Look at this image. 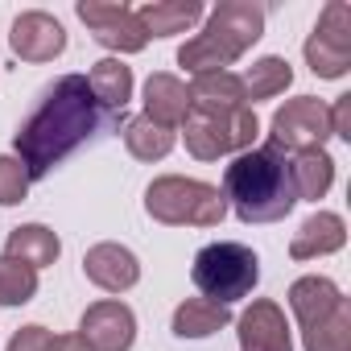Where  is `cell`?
<instances>
[{"label": "cell", "instance_id": "cell-1", "mask_svg": "<svg viewBox=\"0 0 351 351\" xmlns=\"http://www.w3.org/2000/svg\"><path fill=\"white\" fill-rule=\"evenodd\" d=\"M104 124L99 104L87 87V75H62L38 112L17 128V161L29 169V178H42L54 165H62L83 141L95 136Z\"/></svg>", "mask_w": 351, "mask_h": 351}, {"label": "cell", "instance_id": "cell-2", "mask_svg": "<svg viewBox=\"0 0 351 351\" xmlns=\"http://www.w3.org/2000/svg\"><path fill=\"white\" fill-rule=\"evenodd\" d=\"M223 199L236 207L244 223H277L293 211L298 191H293V173L289 157L273 145L265 149H244L223 173Z\"/></svg>", "mask_w": 351, "mask_h": 351}, {"label": "cell", "instance_id": "cell-3", "mask_svg": "<svg viewBox=\"0 0 351 351\" xmlns=\"http://www.w3.org/2000/svg\"><path fill=\"white\" fill-rule=\"evenodd\" d=\"M289 306L298 314L306 351H351V306L335 281L298 277L289 285Z\"/></svg>", "mask_w": 351, "mask_h": 351}, {"label": "cell", "instance_id": "cell-4", "mask_svg": "<svg viewBox=\"0 0 351 351\" xmlns=\"http://www.w3.org/2000/svg\"><path fill=\"white\" fill-rule=\"evenodd\" d=\"M145 211L169 228H182V223L186 228H215L228 215V199L211 182H195V178L169 173V178H157L145 191Z\"/></svg>", "mask_w": 351, "mask_h": 351}, {"label": "cell", "instance_id": "cell-5", "mask_svg": "<svg viewBox=\"0 0 351 351\" xmlns=\"http://www.w3.org/2000/svg\"><path fill=\"white\" fill-rule=\"evenodd\" d=\"M199 293L215 306H232L240 298H248L261 281V261L252 248L236 244V240H219V244H207L199 256H195V269H191Z\"/></svg>", "mask_w": 351, "mask_h": 351}, {"label": "cell", "instance_id": "cell-6", "mask_svg": "<svg viewBox=\"0 0 351 351\" xmlns=\"http://www.w3.org/2000/svg\"><path fill=\"white\" fill-rule=\"evenodd\" d=\"M261 132V120L252 108H240V112H228V116H203V112H191L182 120V136H186V149L199 157V161H219L228 153H244L252 149Z\"/></svg>", "mask_w": 351, "mask_h": 351}, {"label": "cell", "instance_id": "cell-7", "mask_svg": "<svg viewBox=\"0 0 351 351\" xmlns=\"http://www.w3.org/2000/svg\"><path fill=\"white\" fill-rule=\"evenodd\" d=\"M306 62L322 79H339L351 66V9L343 0H330L322 9L310 42H306Z\"/></svg>", "mask_w": 351, "mask_h": 351}, {"label": "cell", "instance_id": "cell-8", "mask_svg": "<svg viewBox=\"0 0 351 351\" xmlns=\"http://www.w3.org/2000/svg\"><path fill=\"white\" fill-rule=\"evenodd\" d=\"M326 136H330V108L314 95H298L285 108H277L269 145L281 153H306V149H322Z\"/></svg>", "mask_w": 351, "mask_h": 351}, {"label": "cell", "instance_id": "cell-9", "mask_svg": "<svg viewBox=\"0 0 351 351\" xmlns=\"http://www.w3.org/2000/svg\"><path fill=\"white\" fill-rule=\"evenodd\" d=\"M79 21L95 34L99 46L108 50H120V54H136L145 50L149 34L141 25V17L128 9V5H108V0H83L79 5Z\"/></svg>", "mask_w": 351, "mask_h": 351}, {"label": "cell", "instance_id": "cell-10", "mask_svg": "<svg viewBox=\"0 0 351 351\" xmlns=\"http://www.w3.org/2000/svg\"><path fill=\"white\" fill-rule=\"evenodd\" d=\"M265 34V9L261 5H248V0H228V5H219L203 29V38H211L232 62L252 50V42Z\"/></svg>", "mask_w": 351, "mask_h": 351}, {"label": "cell", "instance_id": "cell-11", "mask_svg": "<svg viewBox=\"0 0 351 351\" xmlns=\"http://www.w3.org/2000/svg\"><path fill=\"white\" fill-rule=\"evenodd\" d=\"M79 335L91 351H128L132 339H136V318L124 302H95L83 310V322H79Z\"/></svg>", "mask_w": 351, "mask_h": 351}, {"label": "cell", "instance_id": "cell-12", "mask_svg": "<svg viewBox=\"0 0 351 351\" xmlns=\"http://www.w3.org/2000/svg\"><path fill=\"white\" fill-rule=\"evenodd\" d=\"M236 326H240V351H293V335L277 302L265 298L252 302Z\"/></svg>", "mask_w": 351, "mask_h": 351}, {"label": "cell", "instance_id": "cell-13", "mask_svg": "<svg viewBox=\"0 0 351 351\" xmlns=\"http://www.w3.org/2000/svg\"><path fill=\"white\" fill-rule=\"evenodd\" d=\"M13 54L25 62H50L66 50V29L50 13H21L13 21Z\"/></svg>", "mask_w": 351, "mask_h": 351}, {"label": "cell", "instance_id": "cell-14", "mask_svg": "<svg viewBox=\"0 0 351 351\" xmlns=\"http://www.w3.org/2000/svg\"><path fill=\"white\" fill-rule=\"evenodd\" d=\"M83 273L87 281H95L108 293H124L141 281V261L124 248V244H95L83 256Z\"/></svg>", "mask_w": 351, "mask_h": 351}, {"label": "cell", "instance_id": "cell-15", "mask_svg": "<svg viewBox=\"0 0 351 351\" xmlns=\"http://www.w3.org/2000/svg\"><path fill=\"white\" fill-rule=\"evenodd\" d=\"M186 91H191V112H203V116H228V112L248 108L244 83H240V75H232V71L195 75V83H191Z\"/></svg>", "mask_w": 351, "mask_h": 351}, {"label": "cell", "instance_id": "cell-16", "mask_svg": "<svg viewBox=\"0 0 351 351\" xmlns=\"http://www.w3.org/2000/svg\"><path fill=\"white\" fill-rule=\"evenodd\" d=\"M145 116L161 128H182V120L191 116V91L182 79L173 75H149L145 83Z\"/></svg>", "mask_w": 351, "mask_h": 351}, {"label": "cell", "instance_id": "cell-17", "mask_svg": "<svg viewBox=\"0 0 351 351\" xmlns=\"http://www.w3.org/2000/svg\"><path fill=\"white\" fill-rule=\"evenodd\" d=\"M343 240H347L343 219H339L335 211H318V215H310V219L298 228V236H293V244H289V256H293V261L326 256V252H339Z\"/></svg>", "mask_w": 351, "mask_h": 351}, {"label": "cell", "instance_id": "cell-18", "mask_svg": "<svg viewBox=\"0 0 351 351\" xmlns=\"http://www.w3.org/2000/svg\"><path fill=\"white\" fill-rule=\"evenodd\" d=\"M136 17H141L149 38H169V34H186L203 17V5L199 0H153Z\"/></svg>", "mask_w": 351, "mask_h": 351}, {"label": "cell", "instance_id": "cell-19", "mask_svg": "<svg viewBox=\"0 0 351 351\" xmlns=\"http://www.w3.org/2000/svg\"><path fill=\"white\" fill-rule=\"evenodd\" d=\"M58 252H62V244H58V236H54L50 228L25 223V228H13V232H9V252H5V256L21 261V265H29V269H46V265L58 261Z\"/></svg>", "mask_w": 351, "mask_h": 351}, {"label": "cell", "instance_id": "cell-20", "mask_svg": "<svg viewBox=\"0 0 351 351\" xmlns=\"http://www.w3.org/2000/svg\"><path fill=\"white\" fill-rule=\"evenodd\" d=\"M289 173H293V191L298 199H322L335 182V161L326 149H306V153H293L289 161Z\"/></svg>", "mask_w": 351, "mask_h": 351}, {"label": "cell", "instance_id": "cell-21", "mask_svg": "<svg viewBox=\"0 0 351 351\" xmlns=\"http://www.w3.org/2000/svg\"><path fill=\"white\" fill-rule=\"evenodd\" d=\"M232 322L228 306H215L207 298H186L178 310H173V335L178 339H207L215 330H223Z\"/></svg>", "mask_w": 351, "mask_h": 351}, {"label": "cell", "instance_id": "cell-22", "mask_svg": "<svg viewBox=\"0 0 351 351\" xmlns=\"http://www.w3.org/2000/svg\"><path fill=\"white\" fill-rule=\"evenodd\" d=\"M91 95L99 108H112V112H124V104L132 99V71L120 62V58H104L91 66V79H87Z\"/></svg>", "mask_w": 351, "mask_h": 351}, {"label": "cell", "instance_id": "cell-23", "mask_svg": "<svg viewBox=\"0 0 351 351\" xmlns=\"http://www.w3.org/2000/svg\"><path fill=\"white\" fill-rule=\"evenodd\" d=\"M240 83H244V95L256 104V99H273V95H281V91L293 83V71H289V62H285V58L269 54V58L252 62V66L240 75Z\"/></svg>", "mask_w": 351, "mask_h": 351}, {"label": "cell", "instance_id": "cell-24", "mask_svg": "<svg viewBox=\"0 0 351 351\" xmlns=\"http://www.w3.org/2000/svg\"><path fill=\"white\" fill-rule=\"evenodd\" d=\"M124 145H128V153L136 161H161L173 149V132L161 128V124H153L149 116H132L124 124Z\"/></svg>", "mask_w": 351, "mask_h": 351}, {"label": "cell", "instance_id": "cell-25", "mask_svg": "<svg viewBox=\"0 0 351 351\" xmlns=\"http://www.w3.org/2000/svg\"><path fill=\"white\" fill-rule=\"evenodd\" d=\"M38 293V269L0 256V306H25Z\"/></svg>", "mask_w": 351, "mask_h": 351}, {"label": "cell", "instance_id": "cell-26", "mask_svg": "<svg viewBox=\"0 0 351 351\" xmlns=\"http://www.w3.org/2000/svg\"><path fill=\"white\" fill-rule=\"evenodd\" d=\"M178 62H182L191 75H215V71H228V66H232V58H228L211 38H203V34L191 38V42L178 50Z\"/></svg>", "mask_w": 351, "mask_h": 351}, {"label": "cell", "instance_id": "cell-27", "mask_svg": "<svg viewBox=\"0 0 351 351\" xmlns=\"http://www.w3.org/2000/svg\"><path fill=\"white\" fill-rule=\"evenodd\" d=\"M29 169L17 157H0V207H17L29 195Z\"/></svg>", "mask_w": 351, "mask_h": 351}, {"label": "cell", "instance_id": "cell-28", "mask_svg": "<svg viewBox=\"0 0 351 351\" xmlns=\"http://www.w3.org/2000/svg\"><path fill=\"white\" fill-rule=\"evenodd\" d=\"M50 339H54V330H46V326H21L9 339V351H50Z\"/></svg>", "mask_w": 351, "mask_h": 351}, {"label": "cell", "instance_id": "cell-29", "mask_svg": "<svg viewBox=\"0 0 351 351\" xmlns=\"http://www.w3.org/2000/svg\"><path fill=\"white\" fill-rule=\"evenodd\" d=\"M330 136H351V95H339L330 108Z\"/></svg>", "mask_w": 351, "mask_h": 351}, {"label": "cell", "instance_id": "cell-30", "mask_svg": "<svg viewBox=\"0 0 351 351\" xmlns=\"http://www.w3.org/2000/svg\"><path fill=\"white\" fill-rule=\"evenodd\" d=\"M50 351H91V347L83 343V335H54L50 339Z\"/></svg>", "mask_w": 351, "mask_h": 351}]
</instances>
